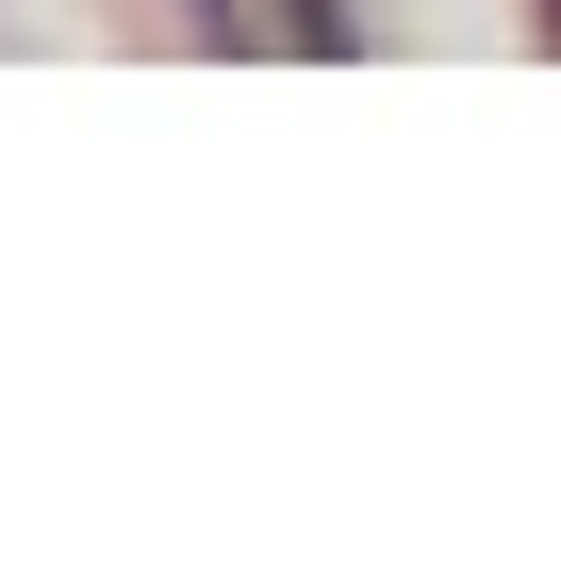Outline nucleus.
Segmentation results:
<instances>
[{
    "label": "nucleus",
    "instance_id": "nucleus-1",
    "mask_svg": "<svg viewBox=\"0 0 561 561\" xmlns=\"http://www.w3.org/2000/svg\"><path fill=\"white\" fill-rule=\"evenodd\" d=\"M280 34H298V50H347V0H280Z\"/></svg>",
    "mask_w": 561,
    "mask_h": 561
},
{
    "label": "nucleus",
    "instance_id": "nucleus-2",
    "mask_svg": "<svg viewBox=\"0 0 561 561\" xmlns=\"http://www.w3.org/2000/svg\"><path fill=\"white\" fill-rule=\"evenodd\" d=\"M182 18H198V34H231V0H182Z\"/></svg>",
    "mask_w": 561,
    "mask_h": 561
}]
</instances>
